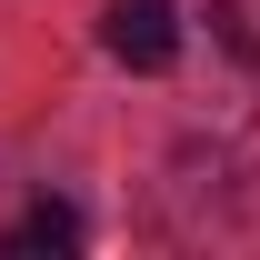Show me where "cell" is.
<instances>
[{
  "mask_svg": "<svg viewBox=\"0 0 260 260\" xmlns=\"http://www.w3.org/2000/svg\"><path fill=\"white\" fill-rule=\"evenodd\" d=\"M100 40H110L120 70H170L180 60V10L170 0H110L100 10Z\"/></svg>",
  "mask_w": 260,
  "mask_h": 260,
  "instance_id": "obj_1",
  "label": "cell"
},
{
  "mask_svg": "<svg viewBox=\"0 0 260 260\" xmlns=\"http://www.w3.org/2000/svg\"><path fill=\"white\" fill-rule=\"evenodd\" d=\"M0 250L10 260H70L80 250V210H70V200H30L20 220L0 230Z\"/></svg>",
  "mask_w": 260,
  "mask_h": 260,
  "instance_id": "obj_2",
  "label": "cell"
},
{
  "mask_svg": "<svg viewBox=\"0 0 260 260\" xmlns=\"http://www.w3.org/2000/svg\"><path fill=\"white\" fill-rule=\"evenodd\" d=\"M210 20H220V40H230V50H240V60H260V30H250V10H240V0H220Z\"/></svg>",
  "mask_w": 260,
  "mask_h": 260,
  "instance_id": "obj_3",
  "label": "cell"
}]
</instances>
